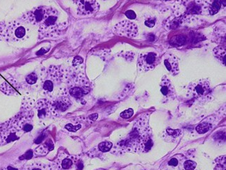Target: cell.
<instances>
[{"label": "cell", "instance_id": "26", "mask_svg": "<svg viewBox=\"0 0 226 170\" xmlns=\"http://www.w3.org/2000/svg\"><path fill=\"white\" fill-rule=\"evenodd\" d=\"M83 61H84V60H83V59L81 58V56H77L75 57L74 59H73V63L74 66H78V65H79L81 63H82Z\"/></svg>", "mask_w": 226, "mask_h": 170}, {"label": "cell", "instance_id": "3", "mask_svg": "<svg viewBox=\"0 0 226 170\" xmlns=\"http://www.w3.org/2000/svg\"><path fill=\"white\" fill-rule=\"evenodd\" d=\"M159 62L157 54L155 52H143L139 55L138 68L141 72H148L155 69Z\"/></svg>", "mask_w": 226, "mask_h": 170}, {"label": "cell", "instance_id": "17", "mask_svg": "<svg viewBox=\"0 0 226 170\" xmlns=\"http://www.w3.org/2000/svg\"><path fill=\"white\" fill-rule=\"evenodd\" d=\"M43 88L45 91H46L47 92H51L54 89V82L53 80L51 79H47L46 80H45L43 85Z\"/></svg>", "mask_w": 226, "mask_h": 170}, {"label": "cell", "instance_id": "15", "mask_svg": "<svg viewBox=\"0 0 226 170\" xmlns=\"http://www.w3.org/2000/svg\"><path fill=\"white\" fill-rule=\"evenodd\" d=\"M210 128V125L207 123H202L196 127V131L199 134H204L207 133Z\"/></svg>", "mask_w": 226, "mask_h": 170}, {"label": "cell", "instance_id": "6", "mask_svg": "<svg viewBox=\"0 0 226 170\" xmlns=\"http://www.w3.org/2000/svg\"><path fill=\"white\" fill-rule=\"evenodd\" d=\"M77 13L81 16H90L98 11L100 5L96 1H78Z\"/></svg>", "mask_w": 226, "mask_h": 170}, {"label": "cell", "instance_id": "25", "mask_svg": "<svg viewBox=\"0 0 226 170\" xmlns=\"http://www.w3.org/2000/svg\"><path fill=\"white\" fill-rule=\"evenodd\" d=\"M32 156H33V151L32 150H29L24 153V155L19 157V160H29L32 158Z\"/></svg>", "mask_w": 226, "mask_h": 170}, {"label": "cell", "instance_id": "28", "mask_svg": "<svg viewBox=\"0 0 226 170\" xmlns=\"http://www.w3.org/2000/svg\"><path fill=\"white\" fill-rule=\"evenodd\" d=\"M33 129V126L32 124H29V123H27L25 124L22 127V131L25 132V133H27V132H30Z\"/></svg>", "mask_w": 226, "mask_h": 170}, {"label": "cell", "instance_id": "13", "mask_svg": "<svg viewBox=\"0 0 226 170\" xmlns=\"http://www.w3.org/2000/svg\"><path fill=\"white\" fill-rule=\"evenodd\" d=\"M214 55L217 56V58L219 59H223V61L225 63V48H217L214 49Z\"/></svg>", "mask_w": 226, "mask_h": 170}, {"label": "cell", "instance_id": "32", "mask_svg": "<svg viewBox=\"0 0 226 170\" xmlns=\"http://www.w3.org/2000/svg\"><path fill=\"white\" fill-rule=\"evenodd\" d=\"M168 165L170 166H177L178 165V160L176 159V158H173L171 159L169 162H168Z\"/></svg>", "mask_w": 226, "mask_h": 170}, {"label": "cell", "instance_id": "31", "mask_svg": "<svg viewBox=\"0 0 226 170\" xmlns=\"http://www.w3.org/2000/svg\"><path fill=\"white\" fill-rule=\"evenodd\" d=\"M45 134H41V135H40L39 137H38V138L35 140V143L36 144L41 143L42 141H43V140L45 139Z\"/></svg>", "mask_w": 226, "mask_h": 170}, {"label": "cell", "instance_id": "39", "mask_svg": "<svg viewBox=\"0 0 226 170\" xmlns=\"http://www.w3.org/2000/svg\"><path fill=\"white\" fill-rule=\"evenodd\" d=\"M150 36L151 37H150V38H149V39H150V41H154V39H155V36H154L153 35H151Z\"/></svg>", "mask_w": 226, "mask_h": 170}, {"label": "cell", "instance_id": "21", "mask_svg": "<svg viewBox=\"0 0 226 170\" xmlns=\"http://www.w3.org/2000/svg\"><path fill=\"white\" fill-rule=\"evenodd\" d=\"M24 170H44V169L41 164H30Z\"/></svg>", "mask_w": 226, "mask_h": 170}, {"label": "cell", "instance_id": "24", "mask_svg": "<svg viewBox=\"0 0 226 170\" xmlns=\"http://www.w3.org/2000/svg\"><path fill=\"white\" fill-rule=\"evenodd\" d=\"M167 133L170 135V136L173 137H177L180 135V130H173V129H170V128H168L167 129Z\"/></svg>", "mask_w": 226, "mask_h": 170}, {"label": "cell", "instance_id": "14", "mask_svg": "<svg viewBox=\"0 0 226 170\" xmlns=\"http://www.w3.org/2000/svg\"><path fill=\"white\" fill-rule=\"evenodd\" d=\"M221 4L219 1H214L211 5L209 8V13L211 15H215L219 12V11L221 8Z\"/></svg>", "mask_w": 226, "mask_h": 170}, {"label": "cell", "instance_id": "2", "mask_svg": "<svg viewBox=\"0 0 226 170\" xmlns=\"http://www.w3.org/2000/svg\"><path fill=\"white\" fill-rule=\"evenodd\" d=\"M58 13L56 8L47 7L45 15L40 24L39 34L40 38L54 36L58 27Z\"/></svg>", "mask_w": 226, "mask_h": 170}, {"label": "cell", "instance_id": "36", "mask_svg": "<svg viewBox=\"0 0 226 170\" xmlns=\"http://www.w3.org/2000/svg\"><path fill=\"white\" fill-rule=\"evenodd\" d=\"M47 52V50H45L44 48H41L40 50H39L38 52H37V55H41V54H45Z\"/></svg>", "mask_w": 226, "mask_h": 170}, {"label": "cell", "instance_id": "9", "mask_svg": "<svg viewBox=\"0 0 226 170\" xmlns=\"http://www.w3.org/2000/svg\"><path fill=\"white\" fill-rule=\"evenodd\" d=\"M161 92L164 96H168L170 93L173 92V85L170 82V80L166 76H163L161 82Z\"/></svg>", "mask_w": 226, "mask_h": 170}, {"label": "cell", "instance_id": "8", "mask_svg": "<svg viewBox=\"0 0 226 170\" xmlns=\"http://www.w3.org/2000/svg\"><path fill=\"white\" fill-rule=\"evenodd\" d=\"M193 91L198 96H202L207 94L209 91V84L208 81L200 80L193 83Z\"/></svg>", "mask_w": 226, "mask_h": 170}, {"label": "cell", "instance_id": "23", "mask_svg": "<svg viewBox=\"0 0 226 170\" xmlns=\"http://www.w3.org/2000/svg\"><path fill=\"white\" fill-rule=\"evenodd\" d=\"M62 167H63V169H68L72 165H73V162L70 159H68V158H66L64 159L63 161H62Z\"/></svg>", "mask_w": 226, "mask_h": 170}, {"label": "cell", "instance_id": "4", "mask_svg": "<svg viewBox=\"0 0 226 170\" xmlns=\"http://www.w3.org/2000/svg\"><path fill=\"white\" fill-rule=\"evenodd\" d=\"M114 32L121 36L134 38L138 34V27L134 22L124 20L115 26Z\"/></svg>", "mask_w": 226, "mask_h": 170}, {"label": "cell", "instance_id": "5", "mask_svg": "<svg viewBox=\"0 0 226 170\" xmlns=\"http://www.w3.org/2000/svg\"><path fill=\"white\" fill-rule=\"evenodd\" d=\"M47 9V6H38L34 8L24 14L22 17L23 20L34 25L40 24L45 15Z\"/></svg>", "mask_w": 226, "mask_h": 170}, {"label": "cell", "instance_id": "22", "mask_svg": "<svg viewBox=\"0 0 226 170\" xmlns=\"http://www.w3.org/2000/svg\"><path fill=\"white\" fill-rule=\"evenodd\" d=\"M81 125H77V126H73L72 124H67L65 128L66 129H67L68 131L70 132H76L78 130H79L81 128Z\"/></svg>", "mask_w": 226, "mask_h": 170}, {"label": "cell", "instance_id": "27", "mask_svg": "<svg viewBox=\"0 0 226 170\" xmlns=\"http://www.w3.org/2000/svg\"><path fill=\"white\" fill-rule=\"evenodd\" d=\"M125 15L130 20L135 19L136 16V13H135L133 11H131V10L126 11V12H125Z\"/></svg>", "mask_w": 226, "mask_h": 170}, {"label": "cell", "instance_id": "37", "mask_svg": "<svg viewBox=\"0 0 226 170\" xmlns=\"http://www.w3.org/2000/svg\"><path fill=\"white\" fill-rule=\"evenodd\" d=\"M77 168L79 170H82L83 168H84V165H83L82 163H79L77 165Z\"/></svg>", "mask_w": 226, "mask_h": 170}, {"label": "cell", "instance_id": "30", "mask_svg": "<svg viewBox=\"0 0 226 170\" xmlns=\"http://www.w3.org/2000/svg\"><path fill=\"white\" fill-rule=\"evenodd\" d=\"M190 12L192 14H198L200 12V7L196 5L194 6H193L191 10H190Z\"/></svg>", "mask_w": 226, "mask_h": 170}, {"label": "cell", "instance_id": "12", "mask_svg": "<svg viewBox=\"0 0 226 170\" xmlns=\"http://www.w3.org/2000/svg\"><path fill=\"white\" fill-rule=\"evenodd\" d=\"M70 93L71 96H73V97L79 98L83 96L86 93L82 88L79 87H73L72 89H70Z\"/></svg>", "mask_w": 226, "mask_h": 170}, {"label": "cell", "instance_id": "20", "mask_svg": "<svg viewBox=\"0 0 226 170\" xmlns=\"http://www.w3.org/2000/svg\"><path fill=\"white\" fill-rule=\"evenodd\" d=\"M133 114H134V110L130 108L122 112L120 114V117L123 119H129L133 116Z\"/></svg>", "mask_w": 226, "mask_h": 170}, {"label": "cell", "instance_id": "16", "mask_svg": "<svg viewBox=\"0 0 226 170\" xmlns=\"http://www.w3.org/2000/svg\"><path fill=\"white\" fill-rule=\"evenodd\" d=\"M98 147L102 152H108L112 148V143L110 141H103L98 145Z\"/></svg>", "mask_w": 226, "mask_h": 170}, {"label": "cell", "instance_id": "35", "mask_svg": "<svg viewBox=\"0 0 226 170\" xmlns=\"http://www.w3.org/2000/svg\"><path fill=\"white\" fill-rule=\"evenodd\" d=\"M97 118H98V114H90V116L88 117V119L91 120V121H95V120H97Z\"/></svg>", "mask_w": 226, "mask_h": 170}, {"label": "cell", "instance_id": "38", "mask_svg": "<svg viewBox=\"0 0 226 170\" xmlns=\"http://www.w3.org/2000/svg\"><path fill=\"white\" fill-rule=\"evenodd\" d=\"M8 170H18L16 168H14V167H11V166H8L7 167Z\"/></svg>", "mask_w": 226, "mask_h": 170}, {"label": "cell", "instance_id": "34", "mask_svg": "<svg viewBox=\"0 0 226 170\" xmlns=\"http://www.w3.org/2000/svg\"><path fill=\"white\" fill-rule=\"evenodd\" d=\"M130 137H131V138H134V139L137 138V137H139V132L136 131V130L132 131L131 133H130Z\"/></svg>", "mask_w": 226, "mask_h": 170}, {"label": "cell", "instance_id": "18", "mask_svg": "<svg viewBox=\"0 0 226 170\" xmlns=\"http://www.w3.org/2000/svg\"><path fill=\"white\" fill-rule=\"evenodd\" d=\"M37 80H38V75L36 73H30L29 75L26 77V81L29 84H34L36 82Z\"/></svg>", "mask_w": 226, "mask_h": 170}, {"label": "cell", "instance_id": "7", "mask_svg": "<svg viewBox=\"0 0 226 170\" xmlns=\"http://www.w3.org/2000/svg\"><path fill=\"white\" fill-rule=\"evenodd\" d=\"M163 63L166 70L172 75H176L180 72L178 59L173 54H167L163 56Z\"/></svg>", "mask_w": 226, "mask_h": 170}, {"label": "cell", "instance_id": "29", "mask_svg": "<svg viewBox=\"0 0 226 170\" xmlns=\"http://www.w3.org/2000/svg\"><path fill=\"white\" fill-rule=\"evenodd\" d=\"M156 20L155 19H148L145 21V24L148 27H153L155 25Z\"/></svg>", "mask_w": 226, "mask_h": 170}, {"label": "cell", "instance_id": "10", "mask_svg": "<svg viewBox=\"0 0 226 170\" xmlns=\"http://www.w3.org/2000/svg\"><path fill=\"white\" fill-rule=\"evenodd\" d=\"M69 106H70V101L66 98L59 100L54 103L55 108L60 110V111H62V112L66 110L69 107Z\"/></svg>", "mask_w": 226, "mask_h": 170}, {"label": "cell", "instance_id": "19", "mask_svg": "<svg viewBox=\"0 0 226 170\" xmlns=\"http://www.w3.org/2000/svg\"><path fill=\"white\" fill-rule=\"evenodd\" d=\"M186 170H194L196 167V163L192 160H187L184 164Z\"/></svg>", "mask_w": 226, "mask_h": 170}, {"label": "cell", "instance_id": "33", "mask_svg": "<svg viewBox=\"0 0 226 170\" xmlns=\"http://www.w3.org/2000/svg\"><path fill=\"white\" fill-rule=\"evenodd\" d=\"M152 145H153L152 141L151 139H149L148 141H147V142L146 143V145H145V146H146V147H145V148H146V149L147 150V151H148V150H150V149L151 147L152 146Z\"/></svg>", "mask_w": 226, "mask_h": 170}, {"label": "cell", "instance_id": "11", "mask_svg": "<svg viewBox=\"0 0 226 170\" xmlns=\"http://www.w3.org/2000/svg\"><path fill=\"white\" fill-rule=\"evenodd\" d=\"M43 107H38V116L40 119H44L45 117L48 115L49 108L48 104L43 103Z\"/></svg>", "mask_w": 226, "mask_h": 170}, {"label": "cell", "instance_id": "1", "mask_svg": "<svg viewBox=\"0 0 226 170\" xmlns=\"http://www.w3.org/2000/svg\"><path fill=\"white\" fill-rule=\"evenodd\" d=\"M26 28L16 22L0 24V37L8 42H18L27 36Z\"/></svg>", "mask_w": 226, "mask_h": 170}]
</instances>
